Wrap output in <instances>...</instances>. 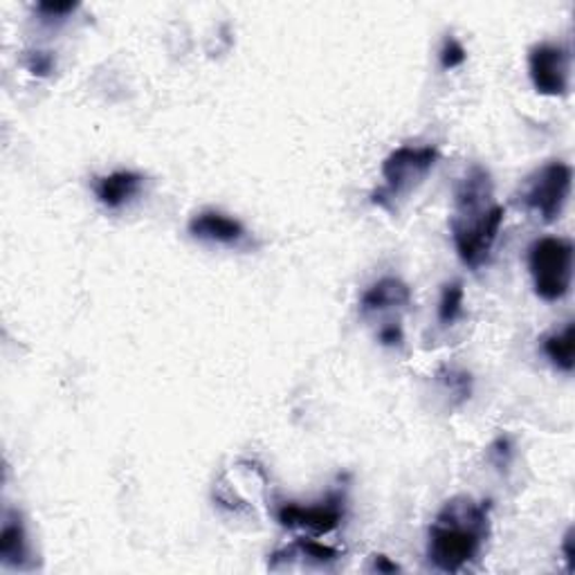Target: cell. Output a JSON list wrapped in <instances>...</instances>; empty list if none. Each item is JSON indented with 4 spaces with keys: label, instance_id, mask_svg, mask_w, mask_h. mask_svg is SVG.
Listing matches in <instances>:
<instances>
[{
    "label": "cell",
    "instance_id": "ac0fdd59",
    "mask_svg": "<svg viewBox=\"0 0 575 575\" xmlns=\"http://www.w3.org/2000/svg\"><path fill=\"white\" fill-rule=\"evenodd\" d=\"M79 3H39L37 12L43 16L41 21H65L67 14H73Z\"/></svg>",
    "mask_w": 575,
    "mask_h": 575
},
{
    "label": "cell",
    "instance_id": "5bb4252c",
    "mask_svg": "<svg viewBox=\"0 0 575 575\" xmlns=\"http://www.w3.org/2000/svg\"><path fill=\"white\" fill-rule=\"evenodd\" d=\"M438 383L446 387V391H450L452 396H457V402H465L472 393V376L467 371L454 368V366H443L438 371Z\"/></svg>",
    "mask_w": 575,
    "mask_h": 575
},
{
    "label": "cell",
    "instance_id": "52a82bcc",
    "mask_svg": "<svg viewBox=\"0 0 575 575\" xmlns=\"http://www.w3.org/2000/svg\"><path fill=\"white\" fill-rule=\"evenodd\" d=\"M277 520L286 528H307L315 535L333 533L345 520V499L330 495L326 501L315 505H299V503H284Z\"/></svg>",
    "mask_w": 575,
    "mask_h": 575
},
{
    "label": "cell",
    "instance_id": "ffe728a7",
    "mask_svg": "<svg viewBox=\"0 0 575 575\" xmlns=\"http://www.w3.org/2000/svg\"><path fill=\"white\" fill-rule=\"evenodd\" d=\"M371 562H374V564H371V568L378 571V573H396V571H400V566L396 562H391L387 555H374V558H371Z\"/></svg>",
    "mask_w": 575,
    "mask_h": 575
},
{
    "label": "cell",
    "instance_id": "9a60e30c",
    "mask_svg": "<svg viewBox=\"0 0 575 575\" xmlns=\"http://www.w3.org/2000/svg\"><path fill=\"white\" fill-rule=\"evenodd\" d=\"M290 549L297 553V558H307L322 566L333 564L337 558H340V553H337L333 547L320 545L315 539H299V542H295Z\"/></svg>",
    "mask_w": 575,
    "mask_h": 575
},
{
    "label": "cell",
    "instance_id": "277c9868",
    "mask_svg": "<svg viewBox=\"0 0 575 575\" xmlns=\"http://www.w3.org/2000/svg\"><path fill=\"white\" fill-rule=\"evenodd\" d=\"M528 270L535 295L545 301H560L573 284V243L562 236H545L528 248Z\"/></svg>",
    "mask_w": 575,
    "mask_h": 575
},
{
    "label": "cell",
    "instance_id": "4fadbf2b",
    "mask_svg": "<svg viewBox=\"0 0 575 575\" xmlns=\"http://www.w3.org/2000/svg\"><path fill=\"white\" fill-rule=\"evenodd\" d=\"M463 301H465L463 284L461 282L446 284L441 292V301H438V322L443 326H452L463 315Z\"/></svg>",
    "mask_w": 575,
    "mask_h": 575
},
{
    "label": "cell",
    "instance_id": "ba28073f",
    "mask_svg": "<svg viewBox=\"0 0 575 575\" xmlns=\"http://www.w3.org/2000/svg\"><path fill=\"white\" fill-rule=\"evenodd\" d=\"M187 229L198 241L214 243V246H227V248L241 246L248 236V232L239 218H232V216L216 212V210H205V212L193 214Z\"/></svg>",
    "mask_w": 575,
    "mask_h": 575
},
{
    "label": "cell",
    "instance_id": "8fae6325",
    "mask_svg": "<svg viewBox=\"0 0 575 575\" xmlns=\"http://www.w3.org/2000/svg\"><path fill=\"white\" fill-rule=\"evenodd\" d=\"M145 176L138 172H113L109 176L95 178L92 189L97 200L109 210H122L130 200L140 196Z\"/></svg>",
    "mask_w": 575,
    "mask_h": 575
},
{
    "label": "cell",
    "instance_id": "44dd1931",
    "mask_svg": "<svg viewBox=\"0 0 575 575\" xmlns=\"http://www.w3.org/2000/svg\"><path fill=\"white\" fill-rule=\"evenodd\" d=\"M564 558L568 562V571H573V528H568L564 535Z\"/></svg>",
    "mask_w": 575,
    "mask_h": 575
},
{
    "label": "cell",
    "instance_id": "3957f363",
    "mask_svg": "<svg viewBox=\"0 0 575 575\" xmlns=\"http://www.w3.org/2000/svg\"><path fill=\"white\" fill-rule=\"evenodd\" d=\"M436 162H438V149L429 145L427 147L402 145L396 151H391L383 162L385 185L371 196L374 205L393 212L400 200L408 198L414 189H418L425 183Z\"/></svg>",
    "mask_w": 575,
    "mask_h": 575
},
{
    "label": "cell",
    "instance_id": "6da1fadb",
    "mask_svg": "<svg viewBox=\"0 0 575 575\" xmlns=\"http://www.w3.org/2000/svg\"><path fill=\"white\" fill-rule=\"evenodd\" d=\"M505 210L495 200V183L486 166L472 164L454 189V214L450 229L459 259L479 270L499 239Z\"/></svg>",
    "mask_w": 575,
    "mask_h": 575
},
{
    "label": "cell",
    "instance_id": "5b68a950",
    "mask_svg": "<svg viewBox=\"0 0 575 575\" xmlns=\"http://www.w3.org/2000/svg\"><path fill=\"white\" fill-rule=\"evenodd\" d=\"M573 187V168L562 160H551L530 174L517 196L524 212L542 223H553L562 216Z\"/></svg>",
    "mask_w": 575,
    "mask_h": 575
},
{
    "label": "cell",
    "instance_id": "9c48e42d",
    "mask_svg": "<svg viewBox=\"0 0 575 575\" xmlns=\"http://www.w3.org/2000/svg\"><path fill=\"white\" fill-rule=\"evenodd\" d=\"M412 303V288L398 277H383L376 284H371L360 297V315L374 317L393 311L410 309Z\"/></svg>",
    "mask_w": 575,
    "mask_h": 575
},
{
    "label": "cell",
    "instance_id": "7c38bea8",
    "mask_svg": "<svg viewBox=\"0 0 575 575\" xmlns=\"http://www.w3.org/2000/svg\"><path fill=\"white\" fill-rule=\"evenodd\" d=\"M542 351L551 360V364L564 374H571L575 366V333L573 324H566L562 330L547 335L542 340Z\"/></svg>",
    "mask_w": 575,
    "mask_h": 575
},
{
    "label": "cell",
    "instance_id": "8992f818",
    "mask_svg": "<svg viewBox=\"0 0 575 575\" xmlns=\"http://www.w3.org/2000/svg\"><path fill=\"white\" fill-rule=\"evenodd\" d=\"M528 75L539 95L564 97L571 88V54L558 43H537L528 52Z\"/></svg>",
    "mask_w": 575,
    "mask_h": 575
},
{
    "label": "cell",
    "instance_id": "2e32d148",
    "mask_svg": "<svg viewBox=\"0 0 575 575\" xmlns=\"http://www.w3.org/2000/svg\"><path fill=\"white\" fill-rule=\"evenodd\" d=\"M438 59H441L443 71H457V67H461L465 63L467 52H465V48L461 46L459 39L446 37L443 48H441V52H438Z\"/></svg>",
    "mask_w": 575,
    "mask_h": 575
},
{
    "label": "cell",
    "instance_id": "30bf717a",
    "mask_svg": "<svg viewBox=\"0 0 575 575\" xmlns=\"http://www.w3.org/2000/svg\"><path fill=\"white\" fill-rule=\"evenodd\" d=\"M0 562L14 571H29L34 566L23 515L12 509L5 511L0 528Z\"/></svg>",
    "mask_w": 575,
    "mask_h": 575
},
{
    "label": "cell",
    "instance_id": "e0dca14e",
    "mask_svg": "<svg viewBox=\"0 0 575 575\" xmlns=\"http://www.w3.org/2000/svg\"><path fill=\"white\" fill-rule=\"evenodd\" d=\"M25 65L32 75L48 77L54 71V59L50 52H29L25 57Z\"/></svg>",
    "mask_w": 575,
    "mask_h": 575
},
{
    "label": "cell",
    "instance_id": "7a4b0ae2",
    "mask_svg": "<svg viewBox=\"0 0 575 575\" xmlns=\"http://www.w3.org/2000/svg\"><path fill=\"white\" fill-rule=\"evenodd\" d=\"M490 535V501L454 497L427 533V560L443 573H459L475 562Z\"/></svg>",
    "mask_w": 575,
    "mask_h": 575
},
{
    "label": "cell",
    "instance_id": "d6986e66",
    "mask_svg": "<svg viewBox=\"0 0 575 575\" xmlns=\"http://www.w3.org/2000/svg\"><path fill=\"white\" fill-rule=\"evenodd\" d=\"M378 340L383 347H400L402 340H404V335H402V326L400 324H385L378 333Z\"/></svg>",
    "mask_w": 575,
    "mask_h": 575
}]
</instances>
